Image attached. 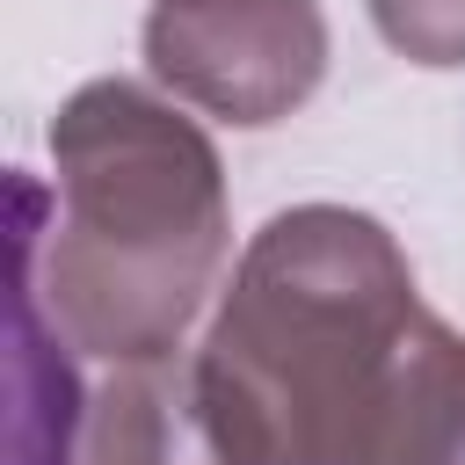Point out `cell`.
Here are the masks:
<instances>
[{
	"instance_id": "obj_1",
	"label": "cell",
	"mask_w": 465,
	"mask_h": 465,
	"mask_svg": "<svg viewBox=\"0 0 465 465\" xmlns=\"http://www.w3.org/2000/svg\"><path fill=\"white\" fill-rule=\"evenodd\" d=\"M232 465H465V334L349 203L276 211L196 349Z\"/></svg>"
},
{
	"instance_id": "obj_2",
	"label": "cell",
	"mask_w": 465,
	"mask_h": 465,
	"mask_svg": "<svg viewBox=\"0 0 465 465\" xmlns=\"http://www.w3.org/2000/svg\"><path fill=\"white\" fill-rule=\"evenodd\" d=\"M15 269L102 363L174 356L232 254L218 145L138 80H87L51 116V189L15 167Z\"/></svg>"
},
{
	"instance_id": "obj_3",
	"label": "cell",
	"mask_w": 465,
	"mask_h": 465,
	"mask_svg": "<svg viewBox=\"0 0 465 465\" xmlns=\"http://www.w3.org/2000/svg\"><path fill=\"white\" fill-rule=\"evenodd\" d=\"M145 65L174 102L262 131L320 94L327 15L320 0H153Z\"/></svg>"
},
{
	"instance_id": "obj_4",
	"label": "cell",
	"mask_w": 465,
	"mask_h": 465,
	"mask_svg": "<svg viewBox=\"0 0 465 465\" xmlns=\"http://www.w3.org/2000/svg\"><path fill=\"white\" fill-rule=\"evenodd\" d=\"M80 465H232L203 392H196V356H145L116 363L80 414Z\"/></svg>"
},
{
	"instance_id": "obj_5",
	"label": "cell",
	"mask_w": 465,
	"mask_h": 465,
	"mask_svg": "<svg viewBox=\"0 0 465 465\" xmlns=\"http://www.w3.org/2000/svg\"><path fill=\"white\" fill-rule=\"evenodd\" d=\"M73 341L44 320L36 283L15 269L7 291V465H80L87 392L73 378Z\"/></svg>"
},
{
	"instance_id": "obj_6",
	"label": "cell",
	"mask_w": 465,
	"mask_h": 465,
	"mask_svg": "<svg viewBox=\"0 0 465 465\" xmlns=\"http://www.w3.org/2000/svg\"><path fill=\"white\" fill-rule=\"evenodd\" d=\"M363 7L407 65H429V73L465 65V0H363Z\"/></svg>"
}]
</instances>
